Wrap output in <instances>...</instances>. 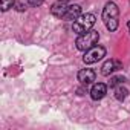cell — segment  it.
<instances>
[{"label": "cell", "mask_w": 130, "mask_h": 130, "mask_svg": "<svg viewBox=\"0 0 130 130\" xmlns=\"http://www.w3.org/2000/svg\"><path fill=\"white\" fill-rule=\"evenodd\" d=\"M118 17H119V9H118L116 3L107 2L104 5V9H103V22H104L106 28L110 32H113V31L118 29V25H119Z\"/></svg>", "instance_id": "6da1fadb"}, {"label": "cell", "mask_w": 130, "mask_h": 130, "mask_svg": "<svg viewBox=\"0 0 130 130\" xmlns=\"http://www.w3.org/2000/svg\"><path fill=\"white\" fill-rule=\"evenodd\" d=\"M98 40H100V34H98V31L90 29V31L84 32V34H80L78 38H77V41H75V44H77V49L86 52L87 49L93 47V46L98 43Z\"/></svg>", "instance_id": "7a4b0ae2"}, {"label": "cell", "mask_w": 130, "mask_h": 130, "mask_svg": "<svg viewBox=\"0 0 130 130\" xmlns=\"http://www.w3.org/2000/svg\"><path fill=\"white\" fill-rule=\"evenodd\" d=\"M95 22H96V19H95L93 14H81V15L74 22L72 29H74V32H77V34L80 35V34H84V32L90 31V29L93 28Z\"/></svg>", "instance_id": "3957f363"}, {"label": "cell", "mask_w": 130, "mask_h": 130, "mask_svg": "<svg viewBox=\"0 0 130 130\" xmlns=\"http://www.w3.org/2000/svg\"><path fill=\"white\" fill-rule=\"evenodd\" d=\"M104 57H106V47L100 46V44H95L93 47H90L84 52L83 61L86 64H93V63H98L100 60H103Z\"/></svg>", "instance_id": "277c9868"}, {"label": "cell", "mask_w": 130, "mask_h": 130, "mask_svg": "<svg viewBox=\"0 0 130 130\" xmlns=\"http://www.w3.org/2000/svg\"><path fill=\"white\" fill-rule=\"evenodd\" d=\"M122 69V63L118 61V60H107L103 66H101V74L104 77H109L110 74H113L115 71H119Z\"/></svg>", "instance_id": "5b68a950"}, {"label": "cell", "mask_w": 130, "mask_h": 130, "mask_svg": "<svg viewBox=\"0 0 130 130\" xmlns=\"http://www.w3.org/2000/svg\"><path fill=\"white\" fill-rule=\"evenodd\" d=\"M68 8H69L68 0H57V2L51 6V12L57 19H63V15L66 14V11H68Z\"/></svg>", "instance_id": "8992f818"}, {"label": "cell", "mask_w": 130, "mask_h": 130, "mask_svg": "<svg viewBox=\"0 0 130 130\" xmlns=\"http://www.w3.org/2000/svg\"><path fill=\"white\" fill-rule=\"evenodd\" d=\"M77 77H78V81H80L81 84L87 86V84H90V83L95 81L96 74H95V71H92V69H81Z\"/></svg>", "instance_id": "52a82bcc"}, {"label": "cell", "mask_w": 130, "mask_h": 130, "mask_svg": "<svg viewBox=\"0 0 130 130\" xmlns=\"http://www.w3.org/2000/svg\"><path fill=\"white\" fill-rule=\"evenodd\" d=\"M106 93H107V86H106L104 83H96V84H93L92 89H90V96H92V100H95V101L103 100V98L106 96Z\"/></svg>", "instance_id": "ba28073f"}, {"label": "cell", "mask_w": 130, "mask_h": 130, "mask_svg": "<svg viewBox=\"0 0 130 130\" xmlns=\"http://www.w3.org/2000/svg\"><path fill=\"white\" fill-rule=\"evenodd\" d=\"M80 15H81V6H80V5H69L66 14L63 15V20H66V22L77 20Z\"/></svg>", "instance_id": "9c48e42d"}, {"label": "cell", "mask_w": 130, "mask_h": 130, "mask_svg": "<svg viewBox=\"0 0 130 130\" xmlns=\"http://www.w3.org/2000/svg\"><path fill=\"white\" fill-rule=\"evenodd\" d=\"M127 96H128V90L125 87H122V84H119V86L115 87V98L118 101H124Z\"/></svg>", "instance_id": "30bf717a"}, {"label": "cell", "mask_w": 130, "mask_h": 130, "mask_svg": "<svg viewBox=\"0 0 130 130\" xmlns=\"http://www.w3.org/2000/svg\"><path fill=\"white\" fill-rule=\"evenodd\" d=\"M124 81H125V77H121V75H118V77H112L110 81H109V87H116V86L122 84Z\"/></svg>", "instance_id": "8fae6325"}, {"label": "cell", "mask_w": 130, "mask_h": 130, "mask_svg": "<svg viewBox=\"0 0 130 130\" xmlns=\"http://www.w3.org/2000/svg\"><path fill=\"white\" fill-rule=\"evenodd\" d=\"M15 5V0H0V8L3 12H6L8 9H11Z\"/></svg>", "instance_id": "7c38bea8"}, {"label": "cell", "mask_w": 130, "mask_h": 130, "mask_svg": "<svg viewBox=\"0 0 130 130\" xmlns=\"http://www.w3.org/2000/svg\"><path fill=\"white\" fill-rule=\"evenodd\" d=\"M43 2H44V0H26V3L29 6H40Z\"/></svg>", "instance_id": "4fadbf2b"}, {"label": "cell", "mask_w": 130, "mask_h": 130, "mask_svg": "<svg viewBox=\"0 0 130 130\" xmlns=\"http://www.w3.org/2000/svg\"><path fill=\"white\" fill-rule=\"evenodd\" d=\"M14 6H15V9H17V11H20V12L26 9V5H25V3H15Z\"/></svg>", "instance_id": "5bb4252c"}, {"label": "cell", "mask_w": 130, "mask_h": 130, "mask_svg": "<svg viewBox=\"0 0 130 130\" xmlns=\"http://www.w3.org/2000/svg\"><path fill=\"white\" fill-rule=\"evenodd\" d=\"M127 29H128V32H130V20L127 22Z\"/></svg>", "instance_id": "9a60e30c"}]
</instances>
